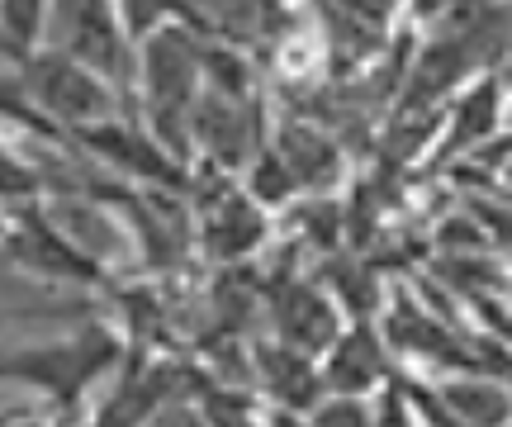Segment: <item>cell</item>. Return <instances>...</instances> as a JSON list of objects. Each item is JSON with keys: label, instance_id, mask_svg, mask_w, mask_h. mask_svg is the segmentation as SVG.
I'll return each mask as SVG.
<instances>
[{"label": "cell", "instance_id": "1", "mask_svg": "<svg viewBox=\"0 0 512 427\" xmlns=\"http://www.w3.org/2000/svg\"><path fill=\"white\" fill-rule=\"evenodd\" d=\"M119 352H124L119 333L91 323V328L62 337V342H43V347L0 356V380L29 385V390H38V399H53V418H62L57 404H72V413H81L76 404L86 399V390L100 375L119 366Z\"/></svg>", "mask_w": 512, "mask_h": 427}, {"label": "cell", "instance_id": "2", "mask_svg": "<svg viewBox=\"0 0 512 427\" xmlns=\"http://www.w3.org/2000/svg\"><path fill=\"white\" fill-rule=\"evenodd\" d=\"M15 76H19V86H24V95L34 100V110L62 133H81V129H91V124H100V119L124 114L119 86L105 81L95 67L76 62L72 53L53 48V43L34 48L29 57H19Z\"/></svg>", "mask_w": 512, "mask_h": 427}, {"label": "cell", "instance_id": "3", "mask_svg": "<svg viewBox=\"0 0 512 427\" xmlns=\"http://www.w3.org/2000/svg\"><path fill=\"white\" fill-rule=\"evenodd\" d=\"M62 53H72L76 62H86L95 72L114 81L119 91H133L138 76V43L128 38L119 0H53L48 15V38Z\"/></svg>", "mask_w": 512, "mask_h": 427}, {"label": "cell", "instance_id": "4", "mask_svg": "<svg viewBox=\"0 0 512 427\" xmlns=\"http://www.w3.org/2000/svg\"><path fill=\"white\" fill-rule=\"evenodd\" d=\"M5 252H10V261H15L19 271H29V276H38V280L95 285V280L105 276V261L95 257V252H86L57 219H48V209L38 205V200L15 209Z\"/></svg>", "mask_w": 512, "mask_h": 427}, {"label": "cell", "instance_id": "5", "mask_svg": "<svg viewBox=\"0 0 512 427\" xmlns=\"http://www.w3.org/2000/svg\"><path fill=\"white\" fill-rule=\"evenodd\" d=\"M271 209L256 205L247 186H223L204 200L200 214V242L214 261H242L247 252H256L266 233H271Z\"/></svg>", "mask_w": 512, "mask_h": 427}, {"label": "cell", "instance_id": "6", "mask_svg": "<svg viewBox=\"0 0 512 427\" xmlns=\"http://www.w3.org/2000/svg\"><path fill=\"white\" fill-rule=\"evenodd\" d=\"M503 114H508V91L498 86L494 76L470 81V86L446 105V114H441L446 133H441L437 157H460V152H470V148H484L494 133H503Z\"/></svg>", "mask_w": 512, "mask_h": 427}, {"label": "cell", "instance_id": "7", "mask_svg": "<svg viewBox=\"0 0 512 427\" xmlns=\"http://www.w3.org/2000/svg\"><path fill=\"white\" fill-rule=\"evenodd\" d=\"M323 385L347 394H370V385H384V361L375 337L361 328L337 333V342L328 347V366H323Z\"/></svg>", "mask_w": 512, "mask_h": 427}, {"label": "cell", "instance_id": "8", "mask_svg": "<svg viewBox=\"0 0 512 427\" xmlns=\"http://www.w3.org/2000/svg\"><path fill=\"white\" fill-rule=\"evenodd\" d=\"M437 390L441 404H446V418H456V423H503V418H512V394L503 385L451 375V380H441Z\"/></svg>", "mask_w": 512, "mask_h": 427}, {"label": "cell", "instance_id": "9", "mask_svg": "<svg viewBox=\"0 0 512 427\" xmlns=\"http://www.w3.org/2000/svg\"><path fill=\"white\" fill-rule=\"evenodd\" d=\"M48 15H53V0H0V48L15 62L43 48Z\"/></svg>", "mask_w": 512, "mask_h": 427}]
</instances>
